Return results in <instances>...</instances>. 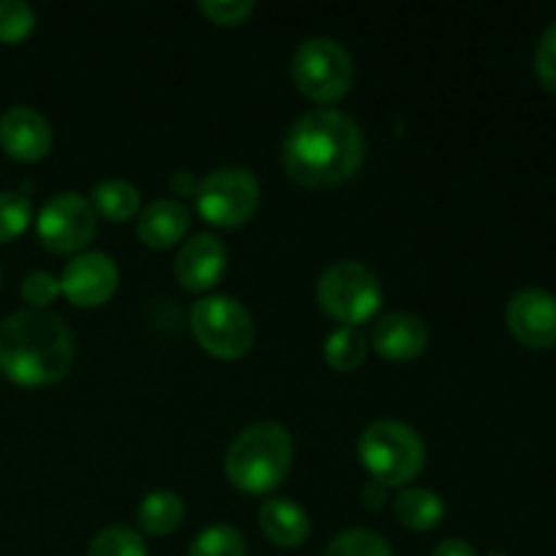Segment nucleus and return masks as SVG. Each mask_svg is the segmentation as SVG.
I'll return each mask as SVG.
<instances>
[{
    "mask_svg": "<svg viewBox=\"0 0 556 556\" xmlns=\"http://www.w3.org/2000/svg\"><path fill=\"white\" fill-rule=\"evenodd\" d=\"M324 556H394L389 541L372 530H345L326 546Z\"/></svg>",
    "mask_w": 556,
    "mask_h": 556,
    "instance_id": "23",
    "label": "nucleus"
},
{
    "mask_svg": "<svg viewBox=\"0 0 556 556\" xmlns=\"http://www.w3.org/2000/svg\"><path fill=\"white\" fill-rule=\"evenodd\" d=\"M199 182L201 179H195L193 172H188V168H179L168 185H172V190L177 195H195L199 193Z\"/></svg>",
    "mask_w": 556,
    "mask_h": 556,
    "instance_id": "29",
    "label": "nucleus"
},
{
    "mask_svg": "<svg viewBox=\"0 0 556 556\" xmlns=\"http://www.w3.org/2000/svg\"><path fill=\"white\" fill-rule=\"evenodd\" d=\"M429 342V326L424 324L421 315L407 313V309H394L378 318L372 326V345L378 348L380 356L394 358V362H405V358H416L418 353L427 348Z\"/></svg>",
    "mask_w": 556,
    "mask_h": 556,
    "instance_id": "14",
    "label": "nucleus"
},
{
    "mask_svg": "<svg viewBox=\"0 0 556 556\" xmlns=\"http://www.w3.org/2000/svg\"><path fill=\"white\" fill-rule=\"evenodd\" d=\"M291 71L299 90L315 101H337L353 81L351 54L329 36H313L299 43Z\"/></svg>",
    "mask_w": 556,
    "mask_h": 556,
    "instance_id": "7",
    "label": "nucleus"
},
{
    "mask_svg": "<svg viewBox=\"0 0 556 556\" xmlns=\"http://www.w3.org/2000/svg\"><path fill=\"white\" fill-rule=\"evenodd\" d=\"M36 27V11L25 0H0V41L14 43L30 36Z\"/></svg>",
    "mask_w": 556,
    "mask_h": 556,
    "instance_id": "25",
    "label": "nucleus"
},
{
    "mask_svg": "<svg viewBox=\"0 0 556 556\" xmlns=\"http://www.w3.org/2000/svg\"><path fill=\"white\" fill-rule=\"evenodd\" d=\"M188 556H248V543L237 527L212 525L195 535Z\"/></svg>",
    "mask_w": 556,
    "mask_h": 556,
    "instance_id": "21",
    "label": "nucleus"
},
{
    "mask_svg": "<svg viewBox=\"0 0 556 556\" xmlns=\"http://www.w3.org/2000/svg\"><path fill=\"white\" fill-rule=\"evenodd\" d=\"M0 147L16 161H38L52 147V125L33 106L5 109L0 114Z\"/></svg>",
    "mask_w": 556,
    "mask_h": 556,
    "instance_id": "12",
    "label": "nucleus"
},
{
    "mask_svg": "<svg viewBox=\"0 0 556 556\" xmlns=\"http://www.w3.org/2000/svg\"><path fill=\"white\" fill-rule=\"evenodd\" d=\"M358 459L380 486H400L416 478L427 462L421 434L394 418L372 421L358 438Z\"/></svg>",
    "mask_w": 556,
    "mask_h": 556,
    "instance_id": "4",
    "label": "nucleus"
},
{
    "mask_svg": "<svg viewBox=\"0 0 556 556\" xmlns=\"http://www.w3.org/2000/svg\"><path fill=\"white\" fill-rule=\"evenodd\" d=\"M60 293V277L49 275V271H30L22 280V299L30 304L33 309H43L54 296Z\"/></svg>",
    "mask_w": 556,
    "mask_h": 556,
    "instance_id": "26",
    "label": "nucleus"
},
{
    "mask_svg": "<svg viewBox=\"0 0 556 556\" xmlns=\"http://www.w3.org/2000/svg\"><path fill=\"white\" fill-rule=\"evenodd\" d=\"M291 432L277 421H255L228 445L226 476L242 492H271L291 470Z\"/></svg>",
    "mask_w": 556,
    "mask_h": 556,
    "instance_id": "3",
    "label": "nucleus"
},
{
    "mask_svg": "<svg viewBox=\"0 0 556 556\" xmlns=\"http://www.w3.org/2000/svg\"><path fill=\"white\" fill-rule=\"evenodd\" d=\"M201 11L206 16H212L220 25H233V22H242L250 11L255 9L253 0H201Z\"/></svg>",
    "mask_w": 556,
    "mask_h": 556,
    "instance_id": "28",
    "label": "nucleus"
},
{
    "mask_svg": "<svg viewBox=\"0 0 556 556\" xmlns=\"http://www.w3.org/2000/svg\"><path fill=\"white\" fill-rule=\"evenodd\" d=\"M258 521L264 535L277 546L293 548L307 541L309 535V516L299 503L288 497L266 500L258 510Z\"/></svg>",
    "mask_w": 556,
    "mask_h": 556,
    "instance_id": "16",
    "label": "nucleus"
},
{
    "mask_svg": "<svg viewBox=\"0 0 556 556\" xmlns=\"http://www.w3.org/2000/svg\"><path fill=\"white\" fill-rule=\"evenodd\" d=\"M190 226V210L179 199H155L141 210L139 237L152 248H168Z\"/></svg>",
    "mask_w": 556,
    "mask_h": 556,
    "instance_id": "15",
    "label": "nucleus"
},
{
    "mask_svg": "<svg viewBox=\"0 0 556 556\" xmlns=\"http://www.w3.org/2000/svg\"><path fill=\"white\" fill-rule=\"evenodd\" d=\"M119 269L114 258L101 250H87L65 264L60 291L79 307H98L117 291Z\"/></svg>",
    "mask_w": 556,
    "mask_h": 556,
    "instance_id": "10",
    "label": "nucleus"
},
{
    "mask_svg": "<svg viewBox=\"0 0 556 556\" xmlns=\"http://www.w3.org/2000/svg\"><path fill=\"white\" fill-rule=\"evenodd\" d=\"M92 210L101 212L109 220H128L139 212V190H136L134 182L119 177L101 179V182L92 188Z\"/></svg>",
    "mask_w": 556,
    "mask_h": 556,
    "instance_id": "19",
    "label": "nucleus"
},
{
    "mask_svg": "<svg viewBox=\"0 0 556 556\" xmlns=\"http://www.w3.org/2000/svg\"><path fill=\"white\" fill-rule=\"evenodd\" d=\"M261 185L244 166H220L199 182L195 206L215 226H239L258 210Z\"/></svg>",
    "mask_w": 556,
    "mask_h": 556,
    "instance_id": "8",
    "label": "nucleus"
},
{
    "mask_svg": "<svg viewBox=\"0 0 556 556\" xmlns=\"http://www.w3.org/2000/svg\"><path fill=\"white\" fill-rule=\"evenodd\" d=\"M364 161V134L340 109H313L288 128L282 166L307 188H331L358 172Z\"/></svg>",
    "mask_w": 556,
    "mask_h": 556,
    "instance_id": "1",
    "label": "nucleus"
},
{
    "mask_svg": "<svg viewBox=\"0 0 556 556\" xmlns=\"http://www.w3.org/2000/svg\"><path fill=\"white\" fill-rule=\"evenodd\" d=\"M318 302L331 318L356 326L372 318L383 302L378 275L362 261H337L318 277Z\"/></svg>",
    "mask_w": 556,
    "mask_h": 556,
    "instance_id": "6",
    "label": "nucleus"
},
{
    "mask_svg": "<svg viewBox=\"0 0 556 556\" xmlns=\"http://www.w3.org/2000/svg\"><path fill=\"white\" fill-rule=\"evenodd\" d=\"M190 331L206 353L217 358H237L255 342V320L239 299L212 293L190 309Z\"/></svg>",
    "mask_w": 556,
    "mask_h": 556,
    "instance_id": "5",
    "label": "nucleus"
},
{
    "mask_svg": "<svg viewBox=\"0 0 556 556\" xmlns=\"http://www.w3.org/2000/svg\"><path fill=\"white\" fill-rule=\"evenodd\" d=\"M36 231L41 242L54 253H74V250L85 248L96 233V210H92L90 199L76 190H63L41 206Z\"/></svg>",
    "mask_w": 556,
    "mask_h": 556,
    "instance_id": "9",
    "label": "nucleus"
},
{
    "mask_svg": "<svg viewBox=\"0 0 556 556\" xmlns=\"http://www.w3.org/2000/svg\"><path fill=\"white\" fill-rule=\"evenodd\" d=\"M228 264V248L223 244L220 237L215 233H195L174 261V275L190 291H204V288L215 286L223 277Z\"/></svg>",
    "mask_w": 556,
    "mask_h": 556,
    "instance_id": "13",
    "label": "nucleus"
},
{
    "mask_svg": "<svg viewBox=\"0 0 556 556\" xmlns=\"http://www.w3.org/2000/svg\"><path fill=\"white\" fill-rule=\"evenodd\" d=\"M535 74L546 90L556 92V22L543 30L535 49Z\"/></svg>",
    "mask_w": 556,
    "mask_h": 556,
    "instance_id": "27",
    "label": "nucleus"
},
{
    "mask_svg": "<svg viewBox=\"0 0 556 556\" xmlns=\"http://www.w3.org/2000/svg\"><path fill=\"white\" fill-rule=\"evenodd\" d=\"M30 199L20 190H0V242L20 237L30 223Z\"/></svg>",
    "mask_w": 556,
    "mask_h": 556,
    "instance_id": "24",
    "label": "nucleus"
},
{
    "mask_svg": "<svg viewBox=\"0 0 556 556\" xmlns=\"http://www.w3.org/2000/svg\"><path fill=\"white\" fill-rule=\"evenodd\" d=\"M136 519H139L141 530L150 532V535H168L182 525L185 503L177 492L157 489V492L144 494L139 510H136Z\"/></svg>",
    "mask_w": 556,
    "mask_h": 556,
    "instance_id": "17",
    "label": "nucleus"
},
{
    "mask_svg": "<svg viewBox=\"0 0 556 556\" xmlns=\"http://www.w3.org/2000/svg\"><path fill=\"white\" fill-rule=\"evenodd\" d=\"M486 556H508L505 552H492V554H486Z\"/></svg>",
    "mask_w": 556,
    "mask_h": 556,
    "instance_id": "31",
    "label": "nucleus"
},
{
    "mask_svg": "<svg viewBox=\"0 0 556 556\" xmlns=\"http://www.w3.org/2000/svg\"><path fill=\"white\" fill-rule=\"evenodd\" d=\"M432 556H478V552L472 548V543L462 541V538H448V541L438 543Z\"/></svg>",
    "mask_w": 556,
    "mask_h": 556,
    "instance_id": "30",
    "label": "nucleus"
},
{
    "mask_svg": "<svg viewBox=\"0 0 556 556\" xmlns=\"http://www.w3.org/2000/svg\"><path fill=\"white\" fill-rule=\"evenodd\" d=\"M87 556H147V543L134 527L114 525L92 538Z\"/></svg>",
    "mask_w": 556,
    "mask_h": 556,
    "instance_id": "22",
    "label": "nucleus"
},
{
    "mask_svg": "<svg viewBox=\"0 0 556 556\" xmlns=\"http://www.w3.org/2000/svg\"><path fill=\"white\" fill-rule=\"evenodd\" d=\"M508 329L521 345L546 351L556 345V296L543 288H525L505 309Z\"/></svg>",
    "mask_w": 556,
    "mask_h": 556,
    "instance_id": "11",
    "label": "nucleus"
},
{
    "mask_svg": "<svg viewBox=\"0 0 556 556\" xmlns=\"http://www.w3.org/2000/svg\"><path fill=\"white\" fill-rule=\"evenodd\" d=\"M324 353L334 369H356L367 356V337L358 326H340L329 334Z\"/></svg>",
    "mask_w": 556,
    "mask_h": 556,
    "instance_id": "20",
    "label": "nucleus"
},
{
    "mask_svg": "<svg viewBox=\"0 0 556 556\" xmlns=\"http://www.w3.org/2000/svg\"><path fill=\"white\" fill-rule=\"evenodd\" d=\"M396 519L402 521L410 530H432L440 525V519L445 516V503L438 492L432 489H407L396 497L394 503Z\"/></svg>",
    "mask_w": 556,
    "mask_h": 556,
    "instance_id": "18",
    "label": "nucleus"
},
{
    "mask_svg": "<svg viewBox=\"0 0 556 556\" xmlns=\"http://www.w3.org/2000/svg\"><path fill=\"white\" fill-rule=\"evenodd\" d=\"M74 337L49 309H16L0 324V369L20 386H47L68 372Z\"/></svg>",
    "mask_w": 556,
    "mask_h": 556,
    "instance_id": "2",
    "label": "nucleus"
}]
</instances>
